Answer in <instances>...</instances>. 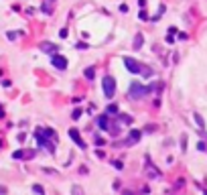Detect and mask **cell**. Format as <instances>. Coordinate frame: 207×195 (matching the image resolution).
<instances>
[{
  "label": "cell",
  "instance_id": "obj_1",
  "mask_svg": "<svg viewBox=\"0 0 207 195\" xmlns=\"http://www.w3.org/2000/svg\"><path fill=\"white\" fill-rule=\"evenodd\" d=\"M146 94H148V88H144L140 81H132V83H130V88H128V96H130V98L138 100V98H144Z\"/></svg>",
  "mask_w": 207,
  "mask_h": 195
},
{
  "label": "cell",
  "instance_id": "obj_2",
  "mask_svg": "<svg viewBox=\"0 0 207 195\" xmlns=\"http://www.w3.org/2000/svg\"><path fill=\"white\" fill-rule=\"evenodd\" d=\"M104 94H106V98H114V94H116V81H114V77H104Z\"/></svg>",
  "mask_w": 207,
  "mask_h": 195
},
{
  "label": "cell",
  "instance_id": "obj_3",
  "mask_svg": "<svg viewBox=\"0 0 207 195\" xmlns=\"http://www.w3.org/2000/svg\"><path fill=\"white\" fill-rule=\"evenodd\" d=\"M124 65H126V69H128V71H132V73H140V71H142L140 63L134 61V59H130V57H124Z\"/></svg>",
  "mask_w": 207,
  "mask_h": 195
},
{
  "label": "cell",
  "instance_id": "obj_4",
  "mask_svg": "<svg viewBox=\"0 0 207 195\" xmlns=\"http://www.w3.org/2000/svg\"><path fill=\"white\" fill-rule=\"evenodd\" d=\"M51 63L55 65V67H57V69H65V67H67V59H65L63 55H57V53L53 55V59H51Z\"/></svg>",
  "mask_w": 207,
  "mask_h": 195
},
{
  "label": "cell",
  "instance_id": "obj_5",
  "mask_svg": "<svg viewBox=\"0 0 207 195\" xmlns=\"http://www.w3.org/2000/svg\"><path fill=\"white\" fill-rule=\"evenodd\" d=\"M69 136H71V138H73V140L79 144V148H85V142L81 140V136L77 134V130H75V128H71V130H69Z\"/></svg>",
  "mask_w": 207,
  "mask_h": 195
},
{
  "label": "cell",
  "instance_id": "obj_6",
  "mask_svg": "<svg viewBox=\"0 0 207 195\" xmlns=\"http://www.w3.org/2000/svg\"><path fill=\"white\" fill-rule=\"evenodd\" d=\"M138 138H140V130H132V132H130V138L126 140V144H132V142H136Z\"/></svg>",
  "mask_w": 207,
  "mask_h": 195
},
{
  "label": "cell",
  "instance_id": "obj_7",
  "mask_svg": "<svg viewBox=\"0 0 207 195\" xmlns=\"http://www.w3.org/2000/svg\"><path fill=\"white\" fill-rule=\"evenodd\" d=\"M41 49H43L45 53H55V51H57V47H55V45H51V43H43Z\"/></svg>",
  "mask_w": 207,
  "mask_h": 195
},
{
  "label": "cell",
  "instance_id": "obj_8",
  "mask_svg": "<svg viewBox=\"0 0 207 195\" xmlns=\"http://www.w3.org/2000/svg\"><path fill=\"white\" fill-rule=\"evenodd\" d=\"M106 114H108V116H116V114H118V106H116V104H112V106H108V110H106Z\"/></svg>",
  "mask_w": 207,
  "mask_h": 195
},
{
  "label": "cell",
  "instance_id": "obj_9",
  "mask_svg": "<svg viewBox=\"0 0 207 195\" xmlns=\"http://www.w3.org/2000/svg\"><path fill=\"white\" fill-rule=\"evenodd\" d=\"M98 124H100V128H102V130H108V128H110V126H108V118H106V116H102V118L98 120Z\"/></svg>",
  "mask_w": 207,
  "mask_h": 195
},
{
  "label": "cell",
  "instance_id": "obj_10",
  "mask_svg": "<svg viewBox=\"0 0 207 195\" xmlns=\"http://www.w3.org/2000/svg\"><path fill=\"white\" fill-rule=\"evenodd\" d=\"M85 77H87V79H94V77H96V69H94V67H87V69H85Z\"/></svg>",
  "mask_w": 207,
  "mask_h": 195
},
{
  "label": "cell",
  "instance_id": "obj_11",
  "mask_svg": "<svg viewBox=\"0 0 207 195\" xmlns=\"http://www.w3.org/2000/svg\"><path fill=\"white\" fill-rule=\"evenodd\" d=\"M140 45H142V35H136V39H134V49H140Z\"/></svg>",
  "mask_w": 207,
  "mask_h": 195
},
{
  "label": "cell",
  "instance_id": "obj_12",
  "mask_svg": "<svg viewBox=\"0 0 207 195\" xmlns=\"http://www.w3.org/2000/svg\"><path fill=\"white\" fill-rule=\"evenodd\" d=\"M193 118H195V122H197V124H199V126L203 128V118H201L199 114H193Z\"/></svg>",
  "mask_w": 207,
  "mask_h": 195
},
{
  "label": "cell",
  "instance_id": "obj_13",
  "mask_svg": "<svg viewBox=\"0 0 207 195\" xmlns=\"http://www.w3.org/2000/svg\"><path fill=\"white\" fill-rule=\"evenodd\" d=\"M33 191H35V193H39V195H43V187H41V185H35V187H33Z\"/></svg>",
  "mask_w": 207,
  "mask_h": 195
},
{
  "label": "cell",
  "instance_id": "obj_14",
  "mask_svg": "<svg viewBox=\"0 0 207 195\" xmlns=\"http://www.w3.org/2000/svg\"><path fill=\"white\" fill-rule=\"evenodd\" d=\"M22 157H25V153H22V150H16V153H14V159H22Z\"/></svg>",
  "mask_w": 207,
  "mask_h": 195
},
{
  "label": "cell",
  "instance_id": "obj_15",
  "mask_svg": "<svg viewBox=\"0 0 207 195\" xmlns=\"http://www.w3.org/2000/svg\"><path fill=\"white\" fill-rule=\"evenodd\" d=\"M71 116H73V118H75V120H77V118H79V116H81V110H75V112H73V114H71Z\"/></svg>",
  "mask_w": 207,
  "mask_h": 195
},
{
  "label": "cell",
  "instance_id": "obj_16",
  "mask_svg": "<svg viewBox=\"0 0 207 195\" xmlns=\"http://www.w3.org/2000/svg\"><path fill=\"white\" fill-rule=\"evenodd\" d=\"M73 195H81V189H79V187H73Z\"/></svg>",
  "mask_w": 207,
  "mask_h": 195
},
{
  "label": "cell",
  "instance_id": "obj_17",
  "mask_svg": "<svg viewBox=\"0 0 207 195\" xmlns=\"http://www.w3.org/2000/svg\"><path fill=\"white\" fill-rule=\"evenodd\" d=\"M122 195H134V193H130V191H124V193H122Z\"/></svg>",
  "mask_w": 207,
  "mask_h": 195
},
{
  "label": "cell",
  "instance_id": "obj_18",
  "mask_svg": "<svg viewBox=\"0 0 207 195\" xmlns=\"http://www.w3.org/2000/svg\"><path fill=\"white\" fill-rule=\"evenodd\" d=\"M205 195H207V193H205Z\"/></svg>",
  "mask_w": 207,
  "mask_h": 195
}]
</instances>
